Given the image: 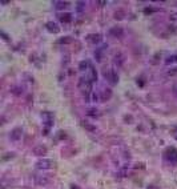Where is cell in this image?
Segmentation results:
<instances>
[{
	"mask_svg": "<svg viewBox=\"0 0 177 189\" xmlns=\"http://www.w3.org/2000/svg\"><path fill=\"white\" fill-rule=\"evenodd\" d=\"M79 88L81 89V92L87 96H89L91 92H92V81L87 79V77H81L79 80Z\"/></svg>",
	"mask_w": 177,
	"mask_h": 189,
	"instance_id": "cell-1",
	"label": "cell"
},
{
	"mask_svg": "<svg viewBox=\"0 0 177 189\" xmlns=\"http://www.w3.org/2000/svg\"><path fill=\"white\" fill-rule=\"evenodd\" d=\"M165 157H167L168 161L173 162V164H177V149L169 148V149L165 152Z\"/></svg>",
	"mask_w": 177,
	"mask_h": 189,
	"instance_id": "cell-2",
	"label": "cell"
},
{
	"mask_svg": "<svg viewBox=\"0 0 177 189\" xmlns=\"http://www.w3.org/2000/svg\"><path fill=\"white\" fill-rule=\"evenodd\" d=\"M52 167V162L47 159H40L38 162H36V168L38 169H49Z\"/></svg>",
	"mask_w": 177,
	"mask_h": 189,
	"instance_id": "cell-3",
	"label": "cell"
},
{
	"mask_svg": "<svg viewBox=\"0 0 177 189\" xmlns=\"http://www.w3.org/2000/svg\"><path fill=\"white\" fill-rule=\"evenodd\" d=\"M105 77H108V80H109L111 84H117V81H119L117 72H115L113 69H109L108 72H105Z\"/></svg>",
	"mask_w": 177,
	"mask_h": 189,
	"instance_id": "cell-4",
	"label": "cell"
},
{
	"mask_svg": "<svg viewBox=\"0 0 177 189\" xmlns=\"http://www.w3.org/2000/svg\"><path fill=\"white\" fill-rule=\"evenodd\" d=\"M85 77H87L89 81H92V83L97 81V72H96V69H95L93 65H91L89 69L87 71V76H85Z\"/></svg>",
	"mask_w": 177,
	"mask_h": 189,
	"instance_id": "cell-5",
	"label": "cell"
},
{
	"mask_svg": "<svg viewBox=\"0 0 177 189\" xmlns=\"http://www.w3.org/2000/svg\"><path fill=\"white\" fill-rule=\"evenodd\" d=\"M43 121H44V124H45V127H47V128L52 127V124H53V116L49 112H44V113H43Z\"/></svg>",
	"mask_w": 177,
	"mask_h": 189,
	"instance_id": "cell-6",
	"label": "cell"
},
{
	"mask_svg": "<svg viewBox=\"0 0 177 189\" xmlns=\"http://www.w3.org/2000/svg\"><path fill=\"white\" fill-rule=\"evenodd\" d=\"M45 28H47L49 32H52V33H58L60 31V27L56 24L55 21H48L47 24H45Z\"/></svg>",
	"mask_w": 177,
	"mask_h": 189,
	"instance_id": "cell-7",
	"label": "cell"
},
{
	"mask_svg": "<svg viewBox=\"0 0 177 189\" xmlns=\"http://www.w3.org/2000/svg\"><path fill=\"white\" fill-rule=\"evenodd\" d=\"M21 133H23L21 128H15V129H13L12 132L10 133L11 140H12V141H18V140L20 139V137H21Z\"/></svg>",
	"mask_w": 177,
	"mask_h": 189,
	"instance_id": "cell-8",
	"label": "cell"
},
{
	"mask_svg": "<svg viewBox=\"0 0 177 189\" xmlns=\"http://www.w3.org/2000/svg\"><path fill=\"white\" fill-rule=\"evenodd\" d=\"M33 153L36 154V156H44V154H47V148L43 147V145H39V147H35L33 148Z\"/></svg>",
	"mask_w": 177,
	"mask_h": 189,
	"instance_id": "cell-9",
	"label": "cell"
},
{
	"mask_svg": "<svg viewBox=\"0 0 177 189\" xmlns=\"http://www.w3.org/2000/svg\"><path fill=\"white\" fill-rule=\"evenodd\" d=\"M91 61L89 60H83L81 63H80V65H79V69L81 71V72H87L88 69H89V67H91Z\"/></svg>",
	"mask_w": 177,
	"mask_h": 189,
	"instance_id": "cell-10",
	"label": "cell"
},
{
	"mask_svg": "<svg viewBox=\"0 0 177 189\" xmlns=\"http://www.w3.org/2000/svg\"><path fill=\"white\" fill-rule=\"evenodd\" d=\"M52 5L56 8V10H64V8H67L68 5H69V1H53Z\"/></svg>",
	"mask_w": 177,
	"mask_h": 189,
	"instance_id": "cell-11",
	"label": "cell"
},
{
	"mask_svg": "<svg viewBox=\"0 0 177 189\" xmlns=\"http://www.w3.org/2000/svg\"><path fill=\"white\" fill-rule=\"evenodd\" d=\"M101 39H103V36L100 35V33H96V35H88V36H87V40H88V41L96 43V44L101 41Z\"/></svg>",
	"mask_w": 177,
	"mask_h": 189,
	"instance_id": "cell-12",
	"label": "cell"
},
{
	"mask_svg": "<svg viewBox=\"0 0 177 189\" xmlns=\"http://www.w3.org/2000/svg\"><path fill=\"white\" fill-rule=\"evenodd\" d=\"M109 32H111V35L115 36V38H121L122 33H124V31H122V28H120V27H115V28H112Z\"/></svg>",
	"mask_w": 177,
	"mask_h": 189,
	"instance_id": "cell-13",
	"label": "cell"
},
{
	"mask_svg": "<svg viewBox=\"0 0 177 189\" xmlns=\"http://www.w3.org/2000/svg\"><path fill=\"white\" fill-rule=\"evenodd\" d=\"M59 19H60V21H63V23H69L71 20H72V15H71V13H68V12L60 13Z\"/></svg>",
	"mask_w": 177,
	"mask_h": 189,
	"instance_id": "cell-14",
	"label": "cell"
},
{
	"mask_svg": "<svg viewBox=\"0 0 177 189\" xmlns=\"http://www.w3.org/2000/svg\"><path fill=\"white\" fill-rule=\"evenodd\" d=\"M177 61V55H170L165 59V64L167 65H170V64H175Z\"/></svg>",
	"mask_w": 177,
	"mask_h": 189,
	"instance_id": "cell-15",
	"label": "cell"
},
{
	"mask_svg": "<svg viewBox=\"0 0 177 189\" xmlns=\"http://www.w3.org/2000/svg\"><path fill=\"white\" fill-rule=\"evenodd\" d=\"M76 7H77V12L79 13H81V12H84V10H85V7H87V3L85 1H77L76 3Z\"/></svg>",
	"mask_w": 177,
	"mask_h": 189,
	"instance_id": "cell-16",
	"label": "cell"
},
{
	"mask_svg": "<svg viewBox=\"0 0 177 189\" xmlns=\"http://www.w3.org/2000/svg\"><path fill=\"white\" fill-rule=\"evenodd\" d=\"M111 97V91L109 89H104L101 93V100L103 101H105V100H108Z\"/></svg>",
	"mask_w": 177,
	"mask_h": 189,
	"instance_id": "cell-17",
	"label": "cell"
},
{
	"mask_svg": "<svg viewBox=\"0 0 177 189\" xmlns=\"http://www.w3.org/2000/svg\"><path fill=\"white\" fill-rule=\"evenodd\" d=\"M104 48H99V49L95 52V57H96V60H97V61H101V56H103V52H104L103 49H104Z\"/></svg>",
	"mask_w": 177,
	"mask_h": 189,
	"instance_id": "cell-18",
	"label": "cell"
},
{
	"mask_svg": "<svg viewBox=\"0 0 177 189\" xmlns=\"http://www.w3.org/2000/svg\"><path fill=\"white\" fill-rule=\"evenodd\" d=\"M97 109H89V111H88V114H89V116L91 117H96V116H97Z\"/></svg>",
	"mask_w": 177,
	"mask_h": 189,
	"instance_id": "cell-19",
	"label": "cell"
},
{
	"mask_svg": "<svg viewBox=\"0 0 177 189\" xmlns=\"http://www.w3.org/2000/svg\"><path fill=\"white\" fill-rule=\"evenodd\" d=\"M68 41H69V38H63V39H60V43H68Z\"/></svg>",
	"mask_w": 177,
	"mask_h": 189,
	"instance_id": "cell-20",
	"label": "cell"
},
{
	"mask_svg": "<svg viewBox=\"0 0 177 189\" xmlns=\"http://www.w3.org/2000/svg\"><path fill=\"white\" fill-rule=\"evenodd\" d=\"M148 189H157L156 187H148Z\"/></svg>",
	"mask_w": 177,
	"mask_h": 189,
	"instance_id": "cell-21",
	"label": "cell"
},
{
	"mask_svg": "<svg viewBox=\"0 0 177 189\" xmlns=\"http://www.w3.org/2000/svg\"><path fill=\"white\" fill-rule=\"evenodd\" d=\"M176 139H177V131H176Z\"/></svg>",
	"mask_w": 177,
	"mask_h": 189,
	"instance_id": "cell-22",
	"label": "cell"
}]
</instances>
